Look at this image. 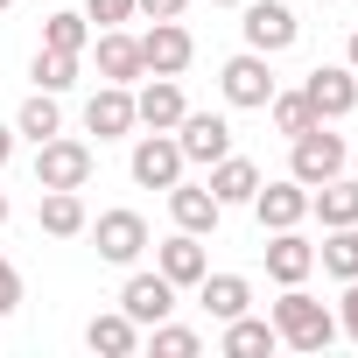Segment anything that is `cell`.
<instances>
[{
	"instance_id": "5",
	"label": "cell",
	"mask_w": 358,
	"mask_h": 358,
	"mask_svg": "<svg viewBox=\"0 0 358 358\" xmlns=\"http://www.w3.org/2000/svg\"><path fill=\"white\" fill-rule=\"evenodd\" d=\"M218 85H225V99H232V106H239V113H267V99H274V92H281V85H274V71H267V57H260V50H239V57H232V64H225V78H218Z\"/></svg>"
},
{
	"instance_id": "4",
	"label": "cell",
	"mask_w": 358,
	"mask_h": 358,
	"mask_svg": "<svg viewBox=\"0 0 358 358\" xmlns=\"http://www.w3.org/2000/svg\"><path fill=\"white\" fill-rule=\"evenodd\" d=\"M127 169H134V183H141V190H169V183H183V169H190V162H183V148H176V134H141Z\"/></svg>"
},
{
	"instance_id": "28",
	"label": "cell",
	"mask_w": 358,
	"mask_h": 358,
	"mask_svg": "<svg viewBox=\"0 0 358 358\" xmlns=\"http://www.w3.org/2000/svg\"><path fill=\"white\" fill-rule=\"evenodd\" d=\"M148 351H155V358H197V351H204V337L162 316V323H148Z\"/></svg>"
},
{
	"instance_id": "25",
	"label": "cell",
	"mask_w": 358,
	"mask_h": 358,
	"mask_svg": "<svg viewBox=\"0 0 358 358\" xmlns=\"http://www.w3.org/2000/svg\"><path fill=\"white\" fill-rule=\"evenodd\" d=\"M316 267L337 281H358V225H330V239L316 246Z\"/></svg>"
},
{
	"instance_id": "29",
	"label": "cell",
	"mask_w": 358,
	"mask_h": 358,
	"mask_svg": "<svg viewBox=\"0 0 358 358\" xmlns=\"http://www.w3.org/2000/svg\"><path fill=\"white\" fill-rule=\"evenodd\" d=\"M85 43H92V22H85V15L64 8V15L43 22V50H71V57H85Z\"/></svg>"
},
{
	"instance_id": "20",
	"label": "cell",
	"mask_w": 358,
	"mask_h": 358,
	"mask_svg": "<svg viewBox=\"0 0 358 358\" xmlns=\"http://www.w3.org/2000/svg\"><path fill=\"white\" fill-rule=\"evenodd\" d=\"M197 302H204L218 323H232V316L253 309V281H246V274H204V281H197Z\"/></svg>"
},
{
	"instance_id": "34",
	"label": "cell",
	"mask_w": 358,
	"mask_h": 358,
	"mask_svg": "<svg viewBox=\"0 0 358 358\" xmlns=\"http://www.w3.org/2000/svg\"><path fill=\"white\" fill-rule=\"evenodd\" d=\"M337 330L358 344V281H344V309H337Z\"/></svg>"
},
{
	"instance_id": "6",
	"label": "cell",
	"mask_w": 358,
	"mask_h": 358,
	"mask_svg": "<svg viewBox=\"0 0 358 358\" xmlns=\"http://www.w3.org/2000/svg\"><path fill=\"white\" fill-rule=\"evenodd\" d=\"M92 239H99V260H106V267H134V260L148 253V218H141V211H99Z\"/></svg>"
},
{
	"instance_id": "33",
	"label": "cell",
	"mask_w": 358,
	"mask_h": 358,
	"mask_svg": "<svg viewBox=\"0 0 358 358\" xmlns=\"http://www.w3.org/2000/svg\"><path fill=\"white\" fill-rule=\"evenodd\" d=\"M183 8L190 0H134V15H148V22H183Z\"/></svg>"
},
{
	"instance_id": "37",
	"label": "cell",
	"mask_w": 358,
	"mask_h": 358,
	"mask_svg": "<svg viewBox=\"0 0 358 358\" xmlns=\"http://www.w3.org/2000/svg\"><path fill=\"white\" fill-rule=\"evenodd\" d=\"M0 225H8V190H0Z\"/></svg>"
},
{
	"instance_id": "15",
	"label": "cell",
	"mask_w": 358,
	"mask_h": 358,
	"mask_svg": "<svg viewBox=\"0 0 358 358\" xmlns=\"http://www.w3.org/2000/svg\"><path fill=\"white\" fill-rule=\"evenodd\" d=\"M183 113H190V106H183V85H176V78H148V85L134 92V120H141L148 134H176Z\"/></svg>"
},
{
	"instance_id": "31",
	"label": "cell",
	"mask_w": 358,
	"mask_h": 358,
	"mask_svg": "<svg viewBox=\"0 0 358 358\" xmlns=\"http://www.w3.org/2000/svg\"><path fill=\"white\" fill-rule=\"evenodd\" d=\"M85 22H99V29H120V22H134V0H85Z\"/></svg>"
},
{
	"instance_id": "12",
	"label": "cell",
	"mask_w": 358,
	"mask_h": 358,
	"mask_svg": "<svg viewBox=\"0 0 358 358\" xmlns=\"http://www.w3.org/2000/svg\"><path fill=\"white\" fill-rule=\"evenodd\" d=\"M176 148H183V162H225L232 155V127L218 120V113H183L176 120Z\"/></svg>"
},
{
	"instance_id": "10",
	"label": "cell",
	"mask_w": 358,
	"mask_h": 358,
	"mask_svg": "<svg viewBox=\"0 0 358 358\" xmlns=\"http://www.w3.org/2000/svg\"><path fill=\"white\" fill-rule=\"evenodd\" d=\"M302 99L316 106V120H344V113L358 106V71H351V64H323V71L302 78Z\"/></svg>"
},
{
	"instance_id": "7",
	"label": "cell",
	"mask_w": 358,
	"mask_h": 358,
	"mask_svg": "<svg viewBox=\"0 0 358 358\" xmlns=\"http://www.w3.org/2000/svg\"><path fill=\"white\" fill-rule=\"evenodd\" d=\"M246 50H260V57H281V50H295V36H302V22L281 8V0H246Z\"/></svg>"
},
{
	"instance_id": "35",
	"label": "cell",
	"mask_w": 358,
	"mask_h": 358,
	"mask_svg": "<svg viewBox=\"0 0 358 358\" xmlns=\"http://www.w3.org/2000/svg\"><path fill=\"white\" fill-rule=\"evenodd\" d=\"M15 162V127H0V169Z\"/></svg>"
},
{
	"instance_id": "26",
	"label": "cell",
	"mask_w": 358,
	"mask_h": 358,
	"mask_svg": "<svg viewBox=\"0 0 358 358\" xmlns=\"http://www.w3.org/2000/svg\"><path fill=\"white\" fill-rule=\"evenodd\" d=\"M15 134H29V141H50V134H64V106H57V92H36V99H22V113H15Z\"/></svg>"
},
{
	"instance_id": "18",
	"label": "cell",
	"mask_w": 358,
	"mask_h": 358,
	"mask_svg": "<svg viewBox=\"0 0 358 358\" xmlns=\"http://www.w3.org/2000/svg\"><path fill=\"white\" fill-rule=\"evenodd\" d=\"M267 274H274L281 288L309 281V274H316V246H309L295 225H288V232H274V239H267Z\"/></svg>"
},
{
	"instance_id": "27",
	"label": "cell",
	"mask_w": 358,
	"mask_h": 358,
	"mask_svg": "<svg viewBox=\"0 0 358 358\" xmlns=\"http://www.w3.org/2000/svg\"><path fill=\"white\" fill-rule=\"evenodd\" d=\"M29 78H36V92H71V85H78V57H71V50H36Z\"/></svg>"
},
{
	"instance_id": "36",
	"label": "cell",
	"mask_w": 358,
	"mask_h": 358,
	"mask_svg": "<svg viewBox=\"0 0 358 358\" xmlns=\"http://www.w3.org/2000/svg\"><path fill=\"white\" fill-rule=\"evenodd\" d=\"M351 71H358V29H351Z\"/></svg>"
},
{
	"instance_id": "38",
	"label": "cell",
	"mask_w": 358,
	"mask_h": 358,
	"mask_svg": "<svg viewBox=\"0 0 358 358\" xmlns=\"http://www.w3.org/2000/svg\"><path fill=\"white\" fill-rule=\"evenodd\" d=\"M211 8H246V0H211Z\"/></svg>"
},
{
	"instance_id": "2",
	"label": "cell",
	"mask_w": 358,
	"mask_h": 358,
	"mask_svg": "<svg viewBox=\"0 0 358 358\" xmlns=\"http://www.w3.org/2000/svg\"><path fill=\"white\" fill-rule=\"evenodd\" d=\"M344 162H351V148L330 134V120H316L309 134H295L288 141V176H295V183H330V176H344Z\"/></svg>"
},
{
	"instance_id": "30",
	"label": "cell",
	"mask_w": 358,
	"mask_h": 358,
	"mask_svg": "<svg viewBox=\"0 0 358 358\" xmlns=\"http://www.w3.org/2000/svg\"><path fill=\"white\" fill-rule=\"evenodd\" d=\"M267 113H274V134H288V141L316 127V106H309L302 92H274V99H267Z\"/></svg>"
},
{
	"instance_id": "16",
	"label": "cell",
	"mask_w": 358,
	"mask_h": 358,
	"mask_svg": "<svg viewBox=\"0 0 358 358\" xmlns=\"http://www.w3.org/2000/svg\"><path fill=\"white\" fill-rule=\"evenodd\" d=\"M120 309L148 330V323H162L169 309H176V281L169 274H127V288H120Z\"/></svg>"
},
{
	"instance_id": "3",
	"label": "cell",
	"mask_w": 358,
	"mask_h": 358,
	"mask_svg": "<svg viewBox=\"0 0 358 358\" xmlns=\"http://www.w3.org/2000/svg\"><path fill=\"white\" fill-rule=\"evenodd\" d=\"M85 183H92V148L85 141H64V134L36 141V190H85Z\"/></svg>"
},
{
	"instance_id": "22",
	"label": "cell",
	"mask_w": 358,
	"mask_h": 358,
	"mask_svg": "<svg viewBox=\"0 0 358 358\" xmlns=\"http://www.w3.org/2000/svg\"><path fill=\"white\" fill-rule=\"evenodd\" d=\"M274 344H281V337H274V323H267V316H232V323H225V337H218V351H225V358H267Z\"/></svg>"
},
{
	"instance_id": "8",
	"label": "cell",
	"mask_w": 358,
	"mask_h": 358,
	"mask_svg": "<svg viewBox=\"0 0 358 358\" xmlns=\"http://www.w3.org/2000/svg\"><path fill=\"white\" fill-rule=\"evenodd\" d=\"M253 218L260 232H288L309 218V183H295V176H281V183H267L260 176V190H253Z\"/></svg>"
},
{
	"instance_id": "24",
	"label": "cell",
	"mask_w": 358,
	"mask_h": 358,
	"mask_svg": "<svg viewBox=\"0 0 358 358\" xmlns=\"http://www.w3.org/2000/svg\"><path fill=\"white\" fill-rule=\"evenodd\" d=\"M309 211H316L323 225H358V183H351V176L316 183V190H309Z\"/></svg>"
},
{
	"instance_id": "14",
	"label": "cell",
	"mask_w": 358,
	"mask_h": 358,
	"mask_svg": "<svg viewBox=\"0 0 358 358\" xmlns=\"http://www.w3.org/2000/svg\"><path fill=\"white\" fill-rule=\"evenodd\" d=\"M169 218H176V232H218V218H225V204L211 197V183H169Z\"/></svg>"
},
{
	"instance_id": "13",
	"label": "cell",
	"mask_w": 358,
	"mask_h": 358,
	"mask_svg": "<svg viewBox=\"0 0 358 358\" xmlns=\"http://www.w3.org/2000/svg\"><path fill=\"white\" fill-rule=\"evenodd\" d=\"M155 274H169L176 288H197V281L211 274V253H204V239H197V232H176V239H162V246H155Z\"/></svg>"
},
{
	"instance_id": "11",
	"label": "cell",
	"mask_w": 358,
	"mask_h": 358,
	"mask_svg": "<svg viewBox=\"0 0 358 358\" xmlns=\"http://www.w3.org/2000/svg\"><path fill=\"white\" fill-rule=\"evenodd\" d=\"M141 120H134V85H99L92 99H85V134H99V141H127Z\"/></svg>"
},
{
	"instance_id": "23",
	"label": "cell",
	"mask_w": 358,
	"mask_h": 358,
	"mask_svg": "<svg viewBox=\"0 0 358 358\" xmlns=\"http://www.w3.org/2000/svg\"><path fill=\"white\" fill-rule=\"evenodd\" d=\"M253 190H260V169H253L246 155L211 162V197H218V204H253Z\"/></svg>"
},
{
	"instance_id": "9",
	"label": "cell",
	"mask_w": 358,
	"mask_h": 358,
	"mask_svg": "<svg viewBox=\"0 0 358 358\" xmlns=\"http://www.w3.org/2000/svg\"><path fill=\"white\" fill-rule=\"evenodd\" d=\"M190 57H197V43H190L183 22H155V29L141 36V64H148V78H183Z\"/></svg>"
},
{
	"instance_id": "32",
	"label": "cell",
	"mask_w": 358,
	"mask_h": 358,
	"mask_svg": "<svg viewBox=\"0 0 358 358\" xmlns=\"http://www.w3.org/2000/svg\"><path fill=\"white\" fill-rule=\"evenodd\" d=\"M22 309V274H15V260H0V316H15Z\"/></svg>"
},
{
	"instance_id": "21",
	"label": "cell",
	"mask_w": 358,
	"mask_h": 358,
	"mask_svg": "<svg viewBox=\"0 0 358 358\" xmlns=\"http://www.w3.org/2000/svg\"><path fill=\"white\" fill-rule=\"evenodd\" d=\"M36 218H43V232H50V239H78V232L92 225V218H85V197H78V190H43Z\"/></svg>"
},
{
	"instance_id": "39",
	"label": "cell",
	"mask_w": 358,
	"mask_h": 358,
	"mask_svg": "<svg viewBox=\"0 0 358 358\" xmlns=\"http://www.w3.org/2000/svg\"><path fill=\"white\" fill-rule=\"evenodd\" d=\"M8 8H15V0H0V15H8Z\"/></svg>"
},
{
	"instance_id": "1",
	"label": "cell",
	"mask_w": 358,
	"mask_h": 358,
	"mask_svg": "<svg viewBox=\"0 0 358 358\" xmlns=\"http://www.w3.org/2000/svg\"><path fill=\"white\" fill-rule=\"evenodd\" d=\"M267 323H274V337H281L288 351H330V337H337V316H330L316 295H302V281L274 302V316H267Z\"/></svg>"
},
{
	"instance_id": "17",
	"label": "cell",
	"mask_w": 358,
	"mask_h": 358,
	"mask_svg": "<svg viewBox=\"0 0 358 358\" xmlns=\"http://www.w3.org/2000/svg\"><path fill=\"white\" fill-rule=\"evenodd\" d=\"M99 78L106 85H141L148 64H141V36L127 29H99Z\"/></svg>"
},
{
	"instance_id": "19",
	"label": "cell",
	"mask_w": 358,
	"mask_h": 358,
	"mask_svg": "<svg viewBox=\"0 0 358 358\" xmlns=\"http://www.w3.org/2000/svg\"><path fill=\"white\" fill-rule=\"evenodd\" d=\"M85 344H92L99 358H134V351H141V323H134L127 309H106V316L85 323Z\"/></svg>"
}]
</instances>
